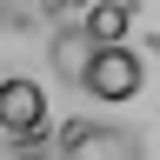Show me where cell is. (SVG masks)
<instances>
[{
    "mask_svg": "<svg viewBox=\"0 0 160 160\" xmlns=\"http://www.w3.org/2000/svg\"><path fill=\"white\" fill-rule=\"evenodd\" d=\"M80 87H87L93 100H133L140 87H147V67H140L133 47H93L87 67H80Z\"/></svg>",
    "mask_w": 160,
    "mask_h": 160,
    "instance_id": "cell-1",
    "label": "cell"
},
{
    "mask_svg": "<svg viewBox=\"0 0 160 160\" xmlns=\"http://www.w3.org/2000/svg\"><path fill=\"white\" fill-rule=\"evenodd\" d=\"M0 127L13 140H40L47 133V93H40V80H27V73L0 80Z\"/></svg>",
    "mask_w": 160,
    "mask_h": 160,
    "instance_id": "cell-2",
    "label": "cell"
},
{
    "mask_svg": "<svg viewBox=\"0 0 160 160\" xmlns=\"http://www.w3.org/2000/svg\"><path fill=\"white\" fill-rule=\"evenodd\" d=\"M60 160H140V147H133V133H120V127L73 120V133H67V147H60Z\"/></svg>",
    "mask_w": 160,
    "mask_h": 160,
    "instance_id": "cell-3",
    "label": "cell"
},
{
    "mask_svg": "<svg viewBox=\"0 0 160 160\" xmlns=\"http://www.w3.org/2000/svg\"><path fill=\"white\" fill-rule=\"evenodd\" d=\"M140 0H93L87 20H80V33L93 40V47H127V27H133Z\"/></svg>",
    "mask_w": 160,
    "mask_h": 160,
    "instance_id": "cell-4",
    "label": "cell"
},
{
    "mask_svg": "<svg viewBox=\"0 0 160 160\" xmlns=\"http://www.w3.org/2000/svg\"><path fill=\"white\" fill-rule=\"evenodd\" d=\"M87 53H93V40H87V33H60V40H53V67H60V73H73V80H80V67H87Z\"/></svg>",
    "mask_w": 160,
    "mask_h": 160,
    "instance_id": "cell-5",
    "label": "cell"
},
{
    "mask_svg": "<svg viewBox=\"0 0 160 160\" xmlns=\"http://www.w3.org/2000/svg\"><path fill=\"white\" fill-rule=\"evenodd\" d=\"M67 7H87V0H60V13H67Z\"/></svg>",
    "mask_w": 160,
    "mask_h": 160,
    "instance_id": "cell-6",
    "label": "cell"
}]
</instances>
